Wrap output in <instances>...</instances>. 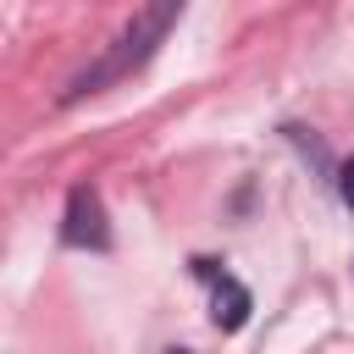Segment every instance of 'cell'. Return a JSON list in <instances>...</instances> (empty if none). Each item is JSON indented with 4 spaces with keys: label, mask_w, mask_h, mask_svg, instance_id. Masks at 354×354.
Here are the masks:
<instances>
[{
    "label": "cell",
    "mask_w": 354,
    "mask_h": 354,
    "mask_svg": "<svg viewBox=\"0 0 354 354\" xmlns=\"http://www.w3.org/2000/svg\"><path fill=\"white\" fill-rule=\"evenodd\" d=\"M177 17H183V6L177 0H160V6H144L116 39H111V50L94 61V66H83L66 88H61V105H77V100H88V94H100V88H111V83H122L127 72H138L160 44H166V33L177 28Z\"/></svg>",
    "instance_id": "6da1fadb"
},
{
    "label": "cell",
    "mask_w": 354,
    "mask_h": 354,
    "mask_svg": "<svg viewBox=\"0 0 354 354\" xmlns=\"http://www.w3.org/2000/svg\"><path fill=\"white\" fill-rule=\"evenodd\" d=\"M282 138H288V144H293V149H299V155H304V160H310V166H315L321 177H337V166H332V155H326V144L315 138V127H299V122H282Z\"/></svg>",
    "instance_id": "277c9868"
},
{
    "label": "cell",
    "mask_w": 354,
    "mask_h": 354,
    "mask_svg": "<svg viewBox=\"0 0 354 354\" xmlns=\"http://www.w3.org/2000/svg\"><path fill=\"white\" fill-rule=\"evenodd\" d=\"M249 315H254V293H249L232 271H221V277L210 282V321H216V332H243Z\"/></svg>",
    "instance_id": "3957f363"
},
{
    "label": "cell",
    "mask_w": 354,
    "mask_h": 354,
    "mask_svg": "<svg viewBox=\"0 0 354 354\" xmlns=\"http://www.w3.org/2000/svg\"><path fill=\"white\" fill-rule=\"evenodd\" d=\"M61 243L66 249H88V254H111V221H105V199L94 183H72L66 188V210H61Z\"/></svg>",
    "instance_id": "7a4b0ae2"
},
{
    "label": "cell",
    "mask_w": 354,
    "mask_h": 354,
    "mask_svg": "<svg viewBox=\"0 0 354 354\" xmlns=\"http://www.w3.org/2000/svg\"><path fill=\"white\" fill-rule=\"evenodd\" d=\"M166 354H194V348H166Z\"/></svg>",
    "instance_id": "8992f818"
},
{
    "label": "cell",
    "mask_w": 354,
    "mask_h": 354,
    "mask_svg": "<svg viewBox=\"0 0 354 354\" xmlns=\"http://www.w3.org/2000/svg\"><path fill=\"white\" fill-rule=\"evenodd\" d=\"M337 199H343V205L354 210V155H348V160L337 166Z\"/></svg>",
    "instance_id": "5b68a950"
}]
</instances>
